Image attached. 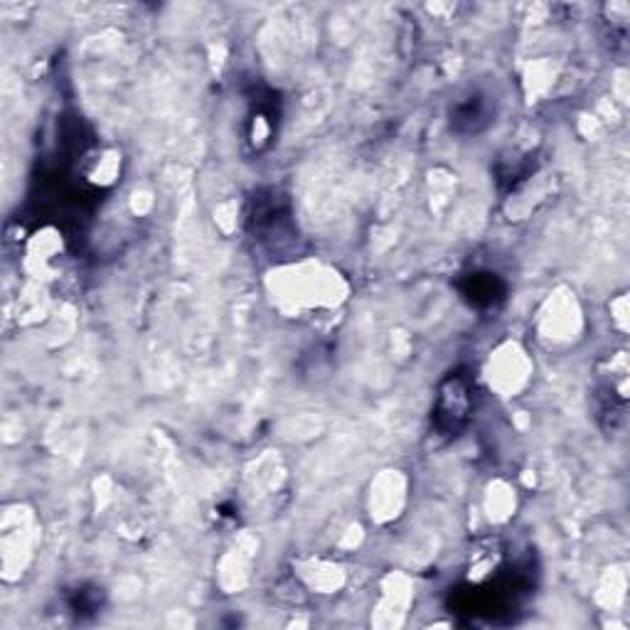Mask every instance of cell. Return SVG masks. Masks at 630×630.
Segmentation results:
<instances>
[{
  "instance_id": "6da1fadb",
  "label": "cell",
  "mask_w": 630,
  "mask_h": 630,
  "mask_svg": "<svg viewBox=\"0 0 630 630\" xmlns=\"http://www.w3.org/2000/svg\"><path fill=\"white\" fill-rule=\"evenodd\" d=\"M471 385L463 377H448V382L444 385L442 394H438L436 404V424L444 428V432H458L466 424L468 409H471Z\"/></svg>"
}]
</instances>
